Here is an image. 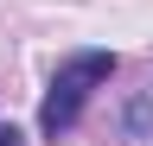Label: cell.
Returning a JSON list of instances; mask_svg holds the SVG:
<instances>
[{
  "label": "cell",
  "mask_w": 153,
  "mask_h": 146,
  "mask_svg": "<svg viewBox=\"0 0 153 146\" xmlns=\"http://www.w3.org/2000/svg\"><path fill=\"white\" fill-rule=\"evenodd\" d=\"M108 76H115V57H108V51H76V57L51 76L45 102H38V134H45V140H57L76 114H83L89 89H96V83H108Z\"/></svg>",
  "instance_id": "obj_1"
},
{
  "label": "cell",
  "mask_w": 153,
  "mask_h": 146,
  "mask_svg": "<svg viewBox=\"0 0 153 146\" xmlns=\"http://www.w3.org/2000/svg\"><path fill=\"white\" fill-rule=\"evenodd\" d=\"M0 146H19V134H13V127H0Z\"/></svg>",
  "instance_id": "obj_2"
}]
</instances>
